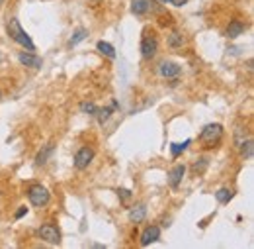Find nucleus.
Listing matches in <instances>:
<instances>
[{
    "label": "nucleus",
    "mask_w": 254,
    "mask_h": 249,
    "mask_svg": "<svg viewBox=\"0 0 254 249\" xmlns=\"http://www.w3.org/2000/svg\"><path fill=\"white\" fill-rule=\"evenodd\" d=\"M86 37H88V29H86V28H78V29H75L73 37L69 39V45H71V47H75V45H78L80 41H84Z\"/></svg>",
    "instance_id": "obj_16"
},
{
    "label": "nucleus",
    "mask_w": 254,
    "mask_h": 249,
    "mask_svg": "<svg viewBox=\"0 0 254 249\" xmlns=\"http://www.w3.org/2000/svg\"><path fill=\"white\" fill-rule=\"evenodd\" d=\"M207 165H209V159H205V157H202V159H198V163H194V173H198V175H202L205 169H207Z\"/></svg>",
    "instance_id": "obj_21"
},
{
    "label": "nucleus",
    "mask_w": 254,
    "mask_h": 249,
    "mask_svg": "<svg viewBox=\"0 0 254 249\" xmlns=\"http://www.w3.org/2000/svg\"><path fill=\"white\" fill-rule=\"evenodd\" d=\"M80 110H82L84 114L94 116V114H96V110H98V106H96L94 102H82V104H80Z\"/></svg>",
    "instance_id": "obj_22"
},
{
    "label": "nucleus",
    "mask_w": 254,
    "mask_h": 249,
    "mask_svg": "<svg viewBox=\"0 0 254 249\" xmlns=\"http://www.w3.org/2000/svg\"><path fill=\"white\" fill-rule=\"evenodd\" d=\"M192 143V139H186L184 143H172L170 145V153H172V157H178L180 153H184L186 149H188V145Z\"/></svg>",
    "instance_id": "obj_20"
},
{
    "label": "nucleus",
    "mask_w": 254,
    "mask_h": 249,
    "mask_svg": "<svg viewBox=\"0 0 254 249\" xmlns=\"http://www.w3.org/2000/svg\"><path fill=\"white\" fill-rule=\"evenodd\" d=\"M39 236H41V240H45L47 244H61V232L57 230V226H53V224H43L41 228H39Z\"/></svg>",
    "instance_id": "obj_5"
},
{
    "label": "nucleus",
    "mask_w": 254,
    "mask_h": 249,
    "mask_svg": "<svg viewBox=\"0 0 254 249\" xmlns=\"http://www.w3.org/2000/svg\"><path fill=\"white\" fill-rule=\"evenodd\" d=\"M160 2H162V4H170V0H160Z\"/></svg>",
    "instance_id": "obj_27"
},
{
    "label": "nucleus",
    "mask_w": 254,
    "mask_h": 249,
    "mask_svg": "<svg viewBox=\"0 0 254 249\" xmlns=\"http://www.w3.org/2000/svg\"><path fill=\"white\" fill-rule=\"evenodd\" d=\"M0 98H2V90H0Z\"/></svg>",
    "instance_id": "obj_28"
},
{
    "label": "nucleus",
    "mask_w": 254,
    "mask_h": 249,
    "mask_svg": "<svg viewBox=\"0 0 254 249\" xmlns=\"http://www.w3.org/2000/svg\"><path fill=\"white\" fill-rule=\"evenodd\" d=\"M145 216H147V206H145V204H137V206H133V208L129 210V220L135 222V224L143 222Z\"/></svg>",
    "instance_id": "obj_12"
},
{
    "label": "nucleus",
    "mask_w": 254,
    "mask_h": 249,
    "mask_svg": "<svg viewBox=\"0 0 254 249\" xmlns=\"http://www.w3.org/2000/svg\"><path fill=\"white\" fill-rule=\"evenodd\" d=\"M96 49H98L100 53H104L106 57H110V59L116 57V49H114V45L108 43V41H98V43H96Z\"/></svg>",
    "instance_id": "obj_18"
},
{
    "label": "nucleus",
    "mask_w": 254,
    "mask_h": 249,
    "mask_svg": "<svg viewBox=\"0 0 254 249\" xmlns=\"http://www.w3.org/2000/svg\"><path fill=\"white\" fill-rule=\"evenodd\" d=\"M221 138H223V126H221V124H207V126L202 130V134H200V141H202L203 147H207V149L215 147V145L221 141Z\"/></svg>",
    "instance_id": "obj_2"
},
{
    "label": "nucleus",
    "mask_w": 254,
    "mask_h": 249,
    "mask_svg": "<svg viewBox=\"0 0 254 249\" xmlns=\"http://www.w3.org/2000/svg\"><path fill=\"white\" fill-rule=\"evenodd\" d=\"M158 71H160V75L166 77V79H176V77L182 73V67H180L178 63H174V61H162Z\"/></svg>",
    "instance_id": "obj_8"
},
{
    "label": "nucleus",
    "mask_w": 254,
    "mask_h": 249,
    "mask_svg": "<svg viewBox=\"0 0 254 249\" xmlns=\"http://www.w3.org/2000/svg\"><path fill=\"white\" fill-rule=\"evenodd\" d=\"M245 24L241 22V20H233L229 26H227V37H231V39H235V37H239V35H243V31H245Z\"/></svg>",
    "instance_id": "obj_11"
},
{
    "label": "nucleus",
    "mask_w": 254,
    "mask_h": 249,
    "mask_svg": "<svg viewBox=\"0 0 254 249\" xmlns=\"http://www.w3.org/2000/svg\"><path fill=\"white\" fill-rule=\"evenodd\" d=\"M184 175H186V167H184V165L172 167L170 173H168V185H170L172 189H178L180 183H182V179H184Z\"/></svg>",
    "instance_id": "obj_9"
},
{
    "label": "nucleus",
    "mask_w": 254,
    "mask_h": 249,
    "mask_svg": "<svg viewBox=\"0 0 254 249\" xmlns=\"http://www.w3.org/2000/svg\"><path fill=\"white\" fill-rule=\"evenodd\" d=\"M151 8V0H131V12L135 16H145Z\"/></svg>",
    "instance_id": "obj_13"
},
{
    "label": "nucleus",
    "mask_w": 254,
    "mask_h": 249,
    "mask_svg": "<svg viewBox=\"0 0 254 249\" xmlns=\"http://www.w3.org/2000/svg\"><path fill=\"white\" fill-rule=\"evenodd\" d=\"M243 155L247 159L253 157V139H247V143H243Z\"/></svg>",
    "instance_id": "obj_23"
},
{
    "label": "nucleus",
    "mask_w": 254,
    "mask_h": 249,
    "mask_svg": "<svg viewBox=\"0 0 254 249\" xmlns=\"http://www.w3.org/2000/svg\"><path fill=\"white\" fill-rule=\"evenodd\" d=\"M27 198H29V202L33 204V206H47L49 204V200H51V194H49V191L45 189V187H41V185H33V187H29L27 189Z\"/></svg>",
    "instance_id": "obj_3"
},
{
    "label": "nucleus",
    "mask_w": 254,
    "mask_h": 249,
    "mask_svg": "<svg viewBox=\"0 0 254 249\" xmlns=\"http://www.w3.org/2000/svg\"><path fill=\"white\" fill-rule=\"evenodd\" d=\"M156 51H158V39L156 37H143L141 39V55L145 57V59H152L154 55H156Z\"/></svg>",
    "instance_id": "obj_6"
},
{
    "label": "nucleus",
    "mask_w": 254,
    "mask_h": 249,
    "mask_svg": "<svg viewBox=\"0 0 254 249\" xmlns=\"http://www.w3.org/2000/svg\"><path fill=\"white\" fill-rule=\"evenodd\" d=\"M18 61L24 65V67H31V69H39L41 67V57L33 55V53H20L18 55Z\"/></svg>",
    "instance_id": "obj_10"
},
{
    "label": "nucleus",
    "mask_w": 254,
    "mask_h": 249,
    "mask_svg": "<svg viewBox=\"0 0 254 249\" xmlns=\"http://www.w3.org/2000/svg\"><path fill=\"white\" fill-rule=\"evenodd\" d=\"M116 108H118V102H114V106H110V108H98L94 116L98 118V122H100V124H104V122H108V120H110V116L114 114V110H116Z\"/></svg>",
    "instance_id": "obj_15"
},
{
    "label": "nucleus",
    "mask_w": 254,
    "mask_h": 249,
    "mask_svg": "<svg viewBox=\"0 0 254 249\" xmlns=\"http://www.w3.org/2000/svg\"><path fill=\"white\" fill-rule=\"evenodd\" d=\"M25 214H27V208H25V206H20V210L16 212V220H20V218H24Z\"/></svg>",
    "instance_id": "obj_25"
},
{
    "label": "nucleus",
    "mask_w": 254,
    "mask_h": 249,
    "mask_svg": "<svg viewBox=\"0 0 254 249\" xmlns=\"http://www.w3.org/2000/svg\"><path fill=\"white\" fill-rule=\"evenodd\" d=\"M6 31H8V35L16 41V43H20L22 47H25L27 51H35V43L31 41V37L25 33V29L20 26V22L16 20V18H12L10 22H8V26H6Z\"/></svg>",
    "instance_id": "obj_1"
},
{
    "label": "nucleus",
    "mask_w": 254,
    "mask_h": 249,
    "mask_svg": "<svg viewBox=\"0 0 254 249\" xmlns=\"http://www.w3.org/2000/svg\"><path fill=\"white\" fill-rule=\"evenodd\" d=\"M170 4H174V6H184V4H188V0H170Z\"/></svg>",
    "instance_id": "obj_26"
},
{
    "label": "nucleus",
    "mask_w": 254,
    "mask_h": 249,
    "mask_svg": "<svg viewBox=\"0 0 254 249\" xmlns=\"http://www.w3.org/2000/svg\"><path fill=\"white\" fill-rule=\"evenodd\" d=\"M92 159H94V149L92 147H80L76 151V155H75V167L78 171L88 169V165L92 163Z\"/></svg>",
    "instance_id": "obj_4"
},
{
    "label": "nucleus",
    "mask_w": 254,
    "mask_h": 249,
    "mask_svg": "<svg viewBox=\"0 0 254 249\" xmlns=\"http://www.w3.org/2000/svg\"><path fill=\"white\" fill-rule=\"evenodd\" d=\"M118 196H120V198L126 202V200H129V198H131V191H129V189H120V191H118Z\"/></svg>",
    "instance_id": "obj_24"
},
{
    "label": "nucleus",
    "mask_w": 254,
    "mask_h": 249,
    "mask_svg": "<svg viewBox=\"0 0 254 249\" xmlns=\"http://www.w3.org/2000/svg\"><path fill=\"white\" fill-rule=\"evenodd\" d=\"M158 240H160V228L158 226H149L141 234V246L143 248H147V246H151V244H154Z\"/></svg>",
    "instance_id": "obj_7"
},
{
    "label": "nucleus",
    "mask_w": 254,
    "mask_h": 249,
    "mask_svg": "<svg viewBox=\"0 0 254 249\" xmlns=\"http://www.w3.org/2000/svg\"><path fill=\"white\" fill-rule=\"evenodd\" d=\"M168 45L174 47V49H176V47H182V45H184V35H182L180 31H172V33L168 35Z\"/></svg>",
    "instance_id": "obj_19"
},
{
    "label": "nucleus",
    "mask_w": 254,
    "mask_h": 249,
    "mask_svg": "<svg viewBox=\"0 0 254 249\" xmlns=\"http://www.w3.org/2000/svg\"><path fill=\"white\" fill-rule=\"evenodd\" d=\"M53 149H55V145H53V143H47V145L37 153L35 163H37V165H45V163H47V159L53 155Z\"/></svg>",
    "instance_id": "obj_14"
},
{
    "label": "nucleus",
    "mask_w": 254,
    "mask_h": 249,
    "mask_svg": "<svg viewBox=\"0 0 254 249\" xmlns=\"http://www.w3.org/2000/svg\"><path fill=\"white\" fill-rule=\"evenodd\" d=\"M233 196H235V193H233L231 189H219V191L215 193V198H217L219 204H229V202L233 200Z\"/></svg>",
    "instance_id": "obj_17"
}]
</instances>
